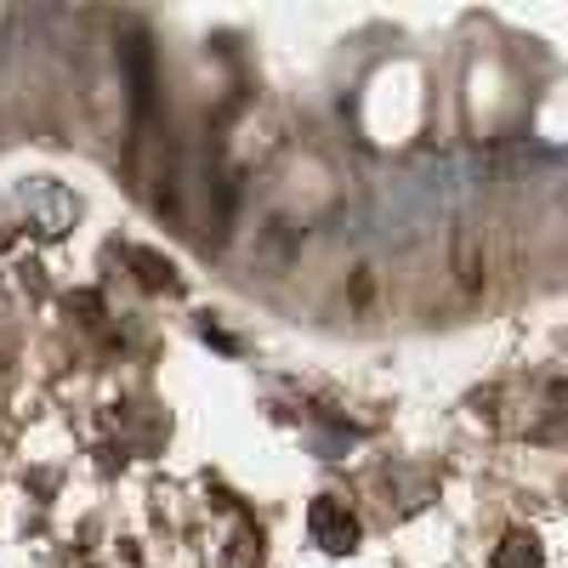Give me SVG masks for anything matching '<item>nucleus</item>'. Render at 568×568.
Returning a JSON list of instances; mask_svg holds the SVG:
<instances>
[{
  "mask_svg": "<svg viewBox=\"0 0 568 568\" xmlns=\"http://www.w3.org/2000/svg\"><path fill=\"white\" fill-rule=\"evenodd\" d=\"M313 535H318L324 551H347V546L358 540V524H353L336 500H318V506H313Z\"/></svg>",
  "mask_w": 568,
  "mask_h": 568,
  "instance_id": "f257e3e1",
  "label": "nucleus"
},
{
  "mask_svg": "<svg viewBox=\"0 0 568 568\" xmlns=\"http://www.w3.org/2000/svg\"><path fill=\"white\" fill-rule=\"evenodd\" d=\"M495 568H540V551H535V540L511 535V540L495 551Z\"/></svg>",
  "mask_w": 568,
  "mask_h": 568,
  "instance_id": "f03ea898",
  "label": "nucleus"
}]
</instances>
